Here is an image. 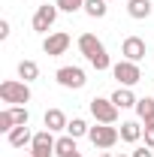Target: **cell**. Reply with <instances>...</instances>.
I'll return each mask as SVG.
<instances>
[{
	"label": "cell",
	"mask_w": 154,
	"mask_h": 157,
	"mask_svg": "<svg viewBox=\"0 0 154 157\" xmlns=\"http://www.w3.org/2000/svg\"><path fill=\"white\" fill-rule=\"evenodd\" d=\"M37 76H39L37 60H21V63H18V78H21V82H27V85H30Z\"/></svg>",
	"instance_id": "obj_18"
},
{
	"label": "cell",
	"mask_w": 154,
	"mask_h": 157,
	"mask_svg": "<svg viewBox=\"0 0 154 157\" xmlns=\"http://www.w3.org/2000/svg\"><path fill=\"white\" fill-rule=\"evenodd\" d=\"M42 121H45V130H52V133H58V130H67V124H70V121H67V115H64L60 109H48Z\"/></svg>",
	"instance_id": "obj_12"
},
{
	"label": "cell",
	"mask_w": 154,
	"mask_h": 157,
	"mask_svg": "<svg viewBox=\"0 0 154 157\" xmlns=\"http://www.w3.org/2000/svg\"><path fill=\"white\" fill-rule=\"evenodd\" d=\"M118 133H121V142H139L142 133H145V127H139V121H124Z\"/></svg>",
	"instance_id": "obj_13"
},
{
	"label": "cell",
	"mask_w": 154,
	"mask_h": 157,
	"mask_svg": "<svg viewBox=\"0 0 154 157\" xmlns=\"http://www.w3.org/2000/svg\"><path fill=\"white\" fill-rule=\"evenodd\" d=\"M18 124H15V115H12V106L9 109H3L0 112V133H9V130H15Z\"/></svg>",
	"instance_id": "obj_21"
},
{
	"label": "cell",
	"mask_w": 154,
	"mask_h": 157,
	"mask_svg": "<svg viewBox=\"0 0 154 157\" xmlns=\"http://www.w3.org/2000/svg\"><path fill=\"white\" fill-rule=\"evenodd\" d=\"M88 139L94 142V148H112L118 139H121V133H118V127H112V124H97V127H91Z\"/></svg>",
	"instance_id": "obj_5"
},
{
	"label": "cell",
	"mask_w": 154,
	"mask_h": 157,
	"mask_svg": "<svg viewBox=\"0 0 154 157\" xmlns=\"http://www.w3.org/2000/svg\"><path fill=\"white\" fill-rule=\"evenodd\" d=\"M136 115H139V121L148 127V124H154V97H142L139 103H136Z\"/></svg>",
	"instance_id": "obj_14"
},
{
	"label": "cell",
	"mask_w": 154,
	"mask_h": 157,
	"mask_svg": "<svg viewBox=\"0 0 154 157\" xmlns=\"http://www.w3.org/2000/svg\"><path fill=\"white\" fill-rule=\"evenodd\" d=\"M73 151H79V148H76V139H73V136H60L58 145H55V154H58V157H67V154H73Z\"/></svg>",
	"instance_id": "obj_20"
},
{
	"label": "cell",
	"mask_w": 154,
	"mask_h": 157,
	"mask_svg": "<svg viewBox=\"0 0 154 157\" xmlns=\"http://www.w3.org/2000/svg\"><path fill=\"white\" fill-rule=\"evenodd\" d=\"M55 3H58L60 12H70V15L79 12V9H85V0H55Z\"/></svg>",
	"instance_id": "obj_22"
},
{
	"label": "cell",
	"mask_w": 154,
	"mask_h": 157,
	"mask_svg": "<svg viewBox=\"0 0 154 157\" xmlns=\"http://www.w3.org/2000/svg\"><path fill=\"white\" fill-rule=\"evenodd\" d=\"M12 115H15V124H27L30 121V112L24 106H12Z\"/></svg>",
	"instance_id": "obj_23"
},
{
	"label": "cell",
	"mask_w": 154,
	"mask_h": 157,
	"mask_svg": "<svg viewBox=\"0 0 154 157\" xmlns=\"http://www.w3.org/2000/svg\"><path fill=\"white\" fill-rule=\"evenodd\" d=\"M79 52L91 60V67H94L97 73H103V70L112 67V63H109V55H106V45H103L94 33H82V36H79Z\"/></svg>",
	"instance_id": "obj_1"
},
{
	"label": "cell",
	"mask_w": 154,
	"mask_h": 157,
	"mask_svg": "<svg viewBox=\"0 0 154 157\" xmlns=\"http://www.w3.org/2000/svg\"><path fill=\"white\" fill-rule=\"evenodd\" d=\"M55 145H58V139L52 136V130H39L33 133V142H30V157H52Z\"/></svg>",
	"instance_id": "obj_6"
},
{
	"label": "cell",
	"mask_w": 154,
	"mask_h": 157,
	"mask_svg": "<svg viewBox=\"0 0 154 157\" xmlns=\"http://www.w3.org/2000/svg\"><path fill=\"white\" fill-rule=\"evenodd\" d=\"M121 55H124V60L139 63V60L145 58V39L142 36H127L124 42H121Z\"/></svg>",
	"instance_id": "obj_10"
},
{
	"label": "cell",
	"mask_w": 154,
	"mask_h": 157,
	"mask_svg": "<svg viewBox=\"0 0 154 157\" xmlns=\"http://www.w3.org/2000/svg\"><path fill=\"white\" fill-rule=\"evenodd\" d=\"M106 3H109V0H85V12H88L91 18H106V12H109Z\"/></svg>",
	"instance_id": "obj_19"
},
{
	"label": "cell",
	"mask_w": 154,
	"mask_h": 157,
	"mask_svg": "<svg viewBox=\"0 0 154 157\" xmlns=\"http://www.w3.org/2000/svg\"><path fill=\"white\" fill-rule=\"evenodd\" d=\"M70 33H64V30H58V33H48V36L42 39V52L48 55V58H60V55H67V48H70Z\"/></svg>",
	"instance_id": "obj_9"
},
{
	"label": "cell",
	"mask_w": 154,
	"mask_h": 157,
	"mask_svg": "<svg viewBox=\"0 0 154 157\" xmlns=\"http://www.w3.org/2000/svg\"><path fill=\"white\" fill-rule=\"evenodd\" d=\"M9 36V21H0V39Z\"/></svg>",
	"instance_id": "obj_26"
},
{
	"label": "cell",
	"mask_w": 154,
	"mask_h": 157,
	"mask_svg": "<svg viewBox=\"0 0 154 157\" xmlns=\"http://www.w3.org/2000/svg\"><path fill=\"white\" fill-rule=\"evenodd\" d=\"M0 100L9 106H24V103H30V85L6 78V82H0Z\"/></svg>",
	"instance_id": "obj_2"
},
{
	"label": "cell",
	"mask_w": 154,
	"mask_h": 157,
	"mask_svg": "<svg viewBox=\"0 0 154 157\" xmlns=\"http://www.w3.org/2000/svg\"><path fill=\"white\" fill-rule=\"evenodd\" d=\"M118 157H124V154H118Z\"/></svg>",
	"instance_id": "obj_28"
},
{
	"label": "cell",
	"mask_w": 154,
	"mask_h": 157,
	"mask_svg": "<svg viewBox=\"0 0 154 157\" xmlns=\"http://www.w3.org/2000/svg\"><path fill=\"white\" fill-rule=\"evenodd\" d=\"M130 157H154V154H151V148H148V145H142V148H136Z\"/></svg>",
	"instance_id": "obj_25"
},
{
	"label": "cell",
	"mask_w": 154,
	"mask_h": 157,
	"mask_svg": "<svg viewBox=\"0 0 154 157\" xmlns=\"http://www.w3.org/2000/svg\"><path fill=\"white\" fill-rule=\"evenodd\" d=\"M130 18H148L151 15V0H127Z\"/></svg>",
	"instance_id": "obj_16"
},
{
	"label": "cell",
	"mask_w": 154,
	"mask_h": 157,
	"mask_svg": "<svg viewBox=\"0 0 154 157\" xmlns=\"http://www.w3.org/2000/svg\"><path fill=\"white\" fill-rule=\"evenodd\" d=\"M112 76L121 82V88H133L142 82V70H139V63L133 60H118L115 67H112Z\"/></svg>",
	"instance_id": "obj_4"
},
{
	"label": "cell",
	"mask_w": 154,
	"mask_h": 157,
	"mask_svg": "<svg viewBox=\"0 0 154 157\" xmlns=\"http://www.w3.org/2000/svg\"><path fill=\"white\" fill-rule=\"evenodd\" d=\"M142 136H145V145H148V148H154V124H148V127H145V133H142Z\"/></svg>",
	"instance_id": "obj_24"
},
{
	"label": "cell",
	"mask_w": 154,
	"mask_h": 157,
	"mask_svg": "<svg viewBox=\"0 0 154 157\" xmlns=\"http://www.w3.org/2000/svg\"><path fill=\"white\" fill-rule=\"evenodd\" d=\"M88 133H91V127H88L85 118H73L67 124V136H73V139H82V136H88Z\"/></svg>",
	"instance_id": "obj_17"
},
{
	"label": "cell",
	"mask_w": 154,
	"mask_h": 157,
	"mask_svg": "<svg viewBox=\"0 0 154 157\" xmlns=\"http://www.w3.org/2000/svg\"><path fill=\"white\" fill-rule=\"evenodd\" d=\"M55 78H58L60 88H73V91H79V88H85V70L82 67H60L58 73H55Z\"/></svg>",
	"instance_id": "obj_7"
},
{
	"label": "cell",
	"mask_w": 154,
	"mask_h": 157,
	"mask_svg": "<svg viewBox=\"0 0 154 157\" xmlns=\"http://www.w3.org/2000/svg\"><path fill=\"white\" fill-rule=\"evenodd\" d=\"M118 112L121 109L112 103V97H94L91 100V115L97 118V124H115Z\"/></svg>",
	"instance_id": "obj_3"
},
{
	"label": "cell",
	"mask_w": 154,
	"mask_h": 157,
	"mask_svg": "<svg viewBox=\"0 0 154 157\" xmlns=\"http://www.w3.org/2000/svg\"><path fill=\"white\" fill-rule=\"evenodd\" d=\"M67 157H82V154H79V151H73V154H67Z\"/></svg>",
	"instance_id": "obj_27"
},
{
	"label": "cell",
	"mask_w": 154,
	"mask_h": 157,
	"mask_svg": "<svg viewBox=\"0 0 154 157\" xmlns=\"http://www.w3.org/2000/svg\"><path fill=\"white\" fill-rule=\"evenodd\" d=\"M112 103H115L118 109H136V103H139V100L133 97V91H130V88H118L115 94H112Z\"/></svg>",
	"instance_id": "obj_15"
},
{
	"label": "cell",
	"mask_w": 154,
	"mask_h": 157,
	"mask_svg": "<svg viewBox=\"0 0 154 157\" xmlns=\"http://www.w3.org/2000/svg\"><path fill=\"white\" fill-rule=\"evenodd\" d=\"M58 3H42V6H37V12H33V30L37 33H45L52 24H55V18H58Z\"/></svg>",
	"instance_id": "obj_8"
},
{
	"label": "cell",
	"mask_w": 154,
	"mask_h": 157,
	"mask_svg": "<svg viewBox=\"0 0 154 157\" xmlns=\"http://www.w3.org/2000/svg\"><path fill=\"white\" fill-rule=\"evenodd\" d=\"M6 139H9V145H12V148H24V145H30V142H33V133H30V127H27V124H18L15 130H9V133H6Z\"/></svg>",
	"instance_id": "obj_11"
}]
</instances>
